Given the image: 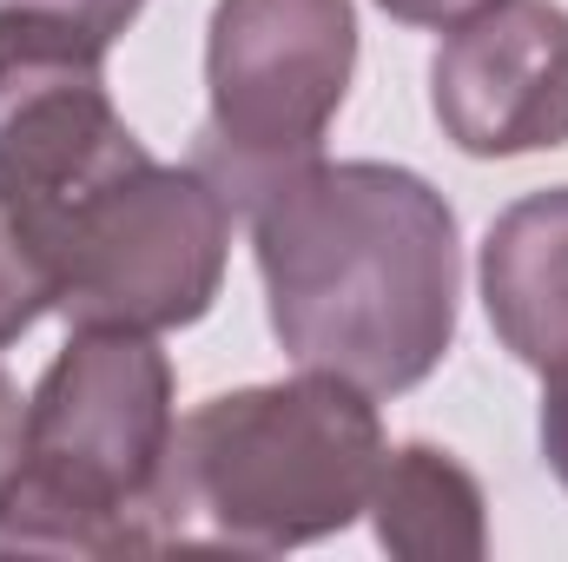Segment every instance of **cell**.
<instances>
[{
    "label": "cell",
    "instance_id": "3957f363",
    "mask_svg": "<svg viewBox=\"0 0 568 562\" xmlns=\"http://www.w3.org/2000/svg\"><path fill=\"white\" fill-rule=\"evenodd\" d=\"M172 358L159 331L73 324L27 398V456L0 496V556H140L165 550Z\"/></svg>",
    "mask_w": 568,
    "mask_h": 562
},
{
    "label": "cell",
    "instance_id": "7c38bea8",
    "mask_svg": "<svg viewBox=\"0 0 568 562\" xmlns=\"http://www.w3.org/2000/svg\"><path fill=\"white\" fill-rule=\"evenodd\" d=\"M542 456H549L556 483L568 490V371L542 378Z\"/></svg>",
    "mask_w": 568,
    "mask_h": 562
},
{
    "label": "cell",
    "instance_id": "4fadbf2b",
    "mask_svg": "<svg viewBox=\"0 0 568 562\" xmlns=\"http://www.w3.org/2000/svg\"><path fill=\"white\" fill-rule=\"evenodd\" d=\"M20 456H27V398L0 364V496H7V483L20 470Z\"/></svg>",
    "mask_w": 568,
    "mask_h": 562
},
{
    "label": "cell",
    "instance_id": "7a4b0ae2",
    "mask_svg": "<svg viewBox=\"0 0 568 562\" xmlns=\"http://www.w3.org/2000/svg\"><path fill=\"white\" fill-rule=\"evenodd\" d=\"M384 450L371 391L331 371L219 391L172 430L159 490L165 550L212 543L239 556H284L324 543L371 510Z\"/></svg>",
    "mask_w": 568,
    "mask_h": 562
},
{
    "label": "cell",
    "instance_id": "277c9868",
    "mask_svg": "<svg viewBox=\"0 0 568 562\" xmlns=\"http://www.w3.org/2000/svg\"><path fill=\"white\" fill-rule=\"evenodd\" d=\"M20 212L47 245L53 311L67 324L179 331L219 304L239 212L192 159L159 165L152 152H140L87 192Z\"/></svg>",
    "mask_w": 568,
    "mask_h": 562
},
{
    "label": "cell",
    "instance_id": "9c48e42d",
    "mask_svg": "<svg viewBox=\"0 0 568 562\" xmlns=\"http://www.w3.org/2000/svg\"><path fill=\"white\" fill-rule=\"evenodd\" d=\"M371 530L404 562H483L489 556V503L483 483L436 443H397L371 483Z\"/></svg>",
    "mask_w": 568,
    "mask_h": 562
},
{
    "label": "cell",
    "instance_id": "52a82bcc",
    "mask_svg": "<svg viewBox=\"0 0 568 562\" xmlns=\"http://www.w3.org/2000/svg\"><path fill=\"white\" fill-rule=\"evenodd\" d=\"M429 113L469 159L568 145V7L496 0L449 27L429 60Z\"/></svg>",
    "mask_w": 568,
    "mask_h": 562
},
{
    "label": "cell",
    "instance_id": "ba28073f",
    "mask_svg": "<svg viewBox=\"0 0 568 562\" xmlns=\"http://www.w3.org/2000/svg\"><path fill=\"white\" fill-rule=\"evenodd\" d=\"M476 279L503 351L542 378L568 371V185L496 212Z\"/></svg>",
    "mask_w": 568,
    "mask_h": 562
},
{
    "label": "cell",
    "instance_id": "8992f818",
    "mask_svg": "<svg viewBox=\"0 0 568 562\" xmlns=\"http://www.w3.org/2000/svg\"><path fill=\"white\" fill-rule=\"evenodd\" d=\"M106 40L33 13L0 7V192L20 205H60L140 159V133L106 93Z\"/></svg>",
    "mask_w": 568,
    "mask_h": 562
},
{
    "label": "cell",
    "instance_id": "6da1fadb",
    "mask_svg": "<svg viewBox=\"0 0 568 562\" xmlns=\"http://www.w3.org/2000/svg\"><path fill=\"white\" fill-rule=\"evenodd\" d=\"M252 252L272 338L297 371L397 398L456 344V212L410 165L317 159L291 172L252 205Z\"/></svg>",
    "mask_w": 568,
    "mask_h": 562
},
{
    "label": "cell",
    "instance_id": "5bb4252c",
    "mask_svg": "<svg viewBox=\"0 0 568 562\" xmlns=\"http://www.w3.org/2000/svg\"><path fill=\"white\" fill-rule=\"evenodd\" d=\"M390 20H404V27H463L469 13H483V7H496V0H377Z\"/></svg>",
    "mask_w": 568,
    "mask_h": 562
},
{
    "label": "cell",
    "instance_id": "8fae6325",
    "mask_svg": "<svg viewBox=\"0 0 568 562\" xmlns=\"http://www.w3.org/2000/svg\"><path fill=\"white\" fill-rule=\"evenodd\" d=\"M0 7H33V13H53V20H73L87 33H100L106 47L145 13V0H0Z\"/></svg>",
    "mask_w": 568,
    "mask_h": 562
},
{
    "label": "cell",
    "instance_id": "5b68a950",
    "mask_svg": "<svg viewBox=\"0 0 568 562\" xmlns=\"http://www.w3.org/2000/svg\"><path fill=\"white\" fill-rule=\"evenodd\" d=\"M351 73V0H219L205 27V127L192 165L232 212H252L291 172L324 159Z\"/></svg>",
    "mask_w": 568,
    "mask_h": 562
},
{
    "label": "cell",
    "instance_id": "30bf717a",
    "mask_svg": "<svg viewBox=\"0 0 568 562\" xmlns=\"http://www.w3.org/2000/svg\"><path fill=\"white\" fill-rule=\"evenodd\" d=\"M53 311V265L33 219L0 192V351Z\"/></svg>",
    "mask_w": 568,
    "mask_h": 562
}]
</instances>
